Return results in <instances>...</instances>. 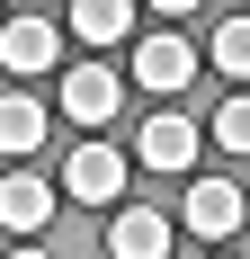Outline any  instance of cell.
<instances>
[{
  "mask_svg": "<svg viewBox=\"0 0 250 259\" xmlns=\"http://www.w3.org/2000/svg\"><path fill=\"white\" fill-rule=\"evenodd\" d=\"M197 152H205V125L197 116H179V107H152V125L134 134V161H143V170H197Z\"/></svg>",
  "mask_w": 250,
  "mask_h": 259,
  "instance_id": "cell-1",
  "label": "cell"
},
{
  "mask_svg": "<svg viewBox=\"0 0 250 259\" xmlns=\"http://www.w3.org/2000/svg\"><path fill=\"white\" fill-rule=\"evenodd\" d=\"M125 107V72H107L99 54H90V63H72V72H63V116H72L80 134H99L107 116H116Z\"/></svg>",
  "mask_w": 250,
  "mask_h": 259,
  "instance_id": "cell-2",
  "label": "cell"
},
{
  "mask_svg": "<svg viewBox=\"0 0 250 259\" xmlns=\"http://www.w3.org/2000/svg\"><path fill=\"white\" fill-rule=\"evenodd\" d=\"M179 224H188V233L197 241H232L250 224V197L232 179H188V206H179Z\"/></svg>",
  "mask_w": 250,
  "mask_h": 259,
  "instance_id": "cell-3",
  "label": "cell"
},
{
  "mask_svg": "<svg viewBox=\"0 0 250 259\" xmlns=\"http://www.w3.org/2000/svg\"><path fill=\"white\" fill-rule=\"evenodd\" d=\"M63 197H80V206H116V197H125V152H116V143H72V161H63Z\"/></svg>",
  "mask_w": 250,
  "mask_h": 259,
  "instance_id": "cell-4",
  "label": "cell"
},
{
  "mask_svg": "<svg viewBox=\"0 0 250 259\" xmlns=\"http://www.w3.org/2000/svg\"><path fill=\"white\" fill-rule=\"evenodd\" d=\"M134 80H143L152 99H179V90L197 80V45H188V36H143V45H134Z\"/></svg>",
  "mask_w": 250,
  "mask_h": 259,
  "instance_id": "cell-5",
  "label": "cell"
},
{
  "mask_svg": "<svg viewBox=\"0 0 250 259\" xmlns=\"http://www.w3.org/2000/svg\"><path fill=\"white\" fill-rule=\"evenodd\" d=\"M54 197H63L54 179H36V170H9V179H0V224H9L18 241H36V233L54 224Z\"/></svg>",
  "mask_w": 250,
  "mask_h": 259,
  "instance_id": "cell-6",
  "label": "cell"
},
{
  "mask_svg": "<svg viewBox=\"0 0 250 259\" xmlns=\"http://www.w3.org/2000/svg\"><path fill=\"white\" fill-rule=\"evenodd\" d=\"M170 214L161 206H116V224H107V259H170Z\"/></svg>",
  "mask_w": 250,
  "mask_h": 259,
  "instance_id": "cell-7",
  "label": "cell"
},
{
  "mask_svg": "<svg viewBox=\"0 0 250 259\" xmlns=\"http://www.w3.org/2000/svg\"><path fill=\"white\" fill-rule=\"evenodd\" d=\"M54 54H63V36L45 18H9L0 27V72H54Z\"/></svg>",
  "mask_w": 250,
  "mask_h": 259,
  "instance_id": "cell-8",
  "label": "cell"
},
{
  "mask_svg": "<svg viewBox=\"0 0 250 259\" xmlns=\"http://www.w3.org/2000/svg\"><path fill=\"white\" fill-rule=\"evenodd\" d=\"M45 143V99H27V90H0V152L9 161H27Z\"/></svg>",
  "mask_w": 250,
  "mask_h": 259,
  "instance_id": "cell-9",
  "label": "cell"
},
{
  "mask_svg": "<svg viewBox=\"0 0 250 259\" xmlns=\"http://www.w3.org/2000/svg\"><path fill=\"white\" fill-rule=\"evenodd\" d=\"M72 36L90 54H99V45H125V36H134V0H72Z\"/></svg>",
  "mask_w": 250,
  "mask_h": 259,
  "instance_id": "cell-10",
  "label": "cell"
},
{
  "mask_svg": "<svg viewBox=\"0 0 250 259\" xmlns=\"http://www.w3.org/2000/svg\"><path fill=\"white\" fill-rule=\"evenodd\" d=\"M205 63H215L224 80H250V18H224V27H215V45H205Z\"/></svg>",
  "mask_w": 250,
  "mask_h": 259,
  "instance_id": "cell-11",
  "label": "cell"
},
{
  "mask_svg": "<svg viewBox=\"0 0 250 259\" xmlns=\"http://www.w3.org/2000/svg\"><path fill=\"white\" fill-rule=\"evenodd\" d=\"M215 143H224V152H250V90H224V107H215Z\"/></svg>",
  "mask_w": 250,
  "mask_h": 259,
  "instance_id": "cell-12",
  "label": "cell"
},
{
  "mask_svg": "<svg viewBox=\"0 0 250 259\" xmlns=\"http://www.w3.org/2000/svg\"><path fill=\"white\" fill-rule=\"evenodd\" d=\"M152 9H161V18H188V9H197V0H152Z\"/></svg>",
  "mask_w": 250,
  "mask_h": 259,
  "instance_id": "cell-13",
  "label": "cell"
},
{
  "mask_svg": "<svg viewBox=\"0 0 250 259\" xmlns=\"http://www.w3.org/2000/svg\"><path fill=\"white\" fill-rule=\"evenodd\" d=\"M9 259H54V250H45V241H18V250H9Z\"/></svg>",
  "mask_w": 250,
  "mask_h": 259,
  "instance_id": "cell-14",
  "label": "cell"
}]
</instances>
